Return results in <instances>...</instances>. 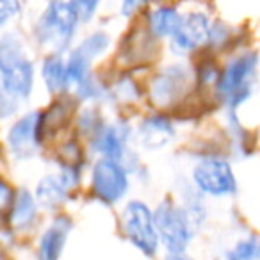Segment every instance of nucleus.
<instances>
[{"label": "nucleus", "mask_w": 260, "mask_h": 260, "mask_svg": "<svg viewBox=\"0 0 260 260\" xmlns=\"http://www.w3.org/2000/svg\"><path fill=\"white\" fill-rule=\"evenodd\" d=\"M141 2H143V4H146V2H148V0H141Z\"/></svg>", "instance_id": "5701e85b"}, {"label": "nucleus", "mask_w": 260, "mask_h": 260, "mask_svg": "<svg viewBox=\"0 0 260 260\" xmlns=\"http://www.w3.org/2000/svg\"><path fill=\"white\" fill-rule=\"evenodd\" d=\"M79 23L80 16L72 0H52L38 20V40L55 50H64L72 43Z\"/></svg>", "instance_id": "7ed1b4c3"}, {"label": "nucleus", "mask_w": 260, "mask_h": 260, "mask_svg": "<svg viewBox=\"0 0 260 260\" xmlns=\"http://www.w3.org/2000/svg\"><path fill=\"white\" fill-rule=\"evenodd\" d=\"M75 6L77 13L80 16V22H89L94 15H96L98 8H100L102 0H72Z\"/></svg>", "instance_id": "aec40b11"}, {"label": "nucleus", "mask_w": 260, "mask_h": 260, "mask_svg": "<svg viewBox=\"0 0 260 260\" xmlns=\"http://www.w3.org/2000/svg\"><path fill=\"white\" fill-rule=\"evenodd\" d=\"M80 173L75 166H64L59 173H52L38 182L36 200L43 209H57L68 200L70 191L77 187Z\"/></svg>", "instance_id": "1a4fd4ad"}, {"label": "nucleus", "mask_w": 260, "mask_h": 260, "mask_svg": "<svg viewBox=\"0 0 260 260\" xmlns=\"http://www.w3.org/2000/svg\"><path fill=\"white\" fill-rule=\"evenodd\" d=\"M121 226L125 237L134 248H138L146 256L155 255L160 244L155 210H152L141 200H132L121 212Z\"/></svg>", "instance_id": "20e7f679"}, {"label": "nucleus", "mask_w": 260, "mask_h": 260, "mask_svg": "<svg viewBox=\"0 0 260 260\" xmlns=\"http://www.w3.org/2000/svg\"><path fill=\"white\" fill-rule=\"evenodd\" d=\"M128 143V128L125 125H104L94 136L93 150L102 159H112L121 162Z\"/></svg>", "instance_id": "f8f14e48"}, {"label": "nucleus", "mask_w": 260, "mask_h": 260, "mask_svg": "<svg viewBox=\"0 0 260 260\" xmlns=\"http://www.w3.org/2000/svg\"><path fill=\"white\" fill-rule=\"evenodd\" d=\"M224 260H260V239L246 237L235 242V246L226 251Z\"/></svg>", "instance_id": "6ab92c4d"}, {"label": "nucleus", "mask_w": 260, "mask_h": 260, "mask_svg": "<svg viewBox=\"0 0 260 260\" xmlns=\"http://www.w3.org/2000/svg\"><path fill=\"white\" fill-rule=\"evenodd\" d=\"M214 23H210L209 16L203 13H187L182 16L180 25L173 32L171 40V47L180 54H187L196 48L203 47L209 43L212 38Z\"/></svg>", "instance_id": "9d476101"}, {"label": "nucleus", "mask_w": 260, "mask_h": 260, "mask_svg": "<svg viewBox=\"0 0 260 260\" xmlns=\"http://www.w3.org/2000/svg\"><path fill=\"white\" fill-rule=\"evenodd\" d=\"M20 11H22L20 0H0V23L8 25L9 20L18 16Z\"/></svg>", "instance_id": "412c9836"}, {"label": "nucleus", "mask_w": 260, "mask_h": 260, "mask_svg": "<svg viewBox=\"0 0 260 260\" xmlns=\"http://www.w3.org/2000/svg\"><path fill=\"white\" fill-rule=\"evenodd\" d=\"M109 47H111V38L105 32H94V34H91V36H87L86 40L77 47V50H79L84 57L93 62L94 59L102 57V55L109 50Z\"/></svg>", "instance_id": "a211bd4d"}, {"label": "nucleus", "mask_w": 260, "mask_h": 260, "mask_svg": "<svg viewBox=\"0 0 260 260\" xmlns=\"http://www.w3.org/2000/svg\"><path fill=\"white\" fill-rule=\"evenodd\" d=\"M258 55L253 52L235 55L217 79V93L230 112L241 107L253 94L256 82Z\"/></svg>", "instance_id": "f03ea898"}, {"label": "nucleus", "mask_w": 260, "mask_h": 260, "mask_svg": "<svg viewBox=\"0 0 260 260\" xmlns=\"http://www.w3.org/2000/svg\"><path fill=\"white\" fill-rule=\"evenodd\" d=\"M182 15L177 11V8L171 6H160L150 13L148 27L153 36L157 38H171L177 27L180 25Z\"/></svg>", "instance_id": "f3484780"}, {"label": "nucleus", "mask_w": 260, "mask_h": 260, "mask_svg": "<svg viewBox=\"0 0 260 260\" xmlns=\"http://www.w3.org/2000/svg\"><path fill=\"white\" fill-rule=\"evenodd\" d=\"M0 84L2 100L18 105L34 89V64L15 36H4L0 43Z\"/></svg>", "instance_id": "f257e3e1"}, {"label": "nucleus", "mask_w": 260, "mask_h": 260, "mask_svg": "<svg viewBox=\"0 0 260 260\" xmlns=\"http://www.w3.org/2000/svg\"><path fill=\"white\" fill-rule=\"evenodd\" d=\"M41 77L45 80V86L50 93H62V91L70 89L72 84L68 79V68H66V61L59 54L48 55L43 61L41 66Z\"/></svg>", "instance_id": "dca6fc26"}, {"label": "nucleus", "mask_w": 260, "mask_h": 260, "mask_svg": "<svg viewBox=\"0 0 260 260\" xmlns=\"http://www.w3.org/2000/svg\"><path fill=\"white\" fill-rule=\"evenodd\" d=\"M128 170L123 162L112 159H100L91 171L93 194L105 205H116L128 192Z\"/></svg>", "instance_id": "0eeeda50"}, {"label": "nucleus", "mask_w": 260, "mask_h": 260, "mask_svg": "<svg viewBox=\"0 0 260 260\" xmlns=\"http://www.w3.org/2000/svg\"><path fill=\"white\" fill-rule=\"evenodd\" d=\"M192 184L202 194L224 198L237 191V178L230 162L219 155H205L192 170Z\"/></svg>", "instance_id": "423d86ee"}, {"label": "nucleus", "mask_w": 260, "mask_h": 260, "mask_svg": "<svg viewBox=\"0 0 260 260\" xmlns=\"http://www.w3.org/2000/svg\"><path fill=\"white\" fill-rule=\"evenodd\" d=\"M45 116L40 111H30L18 118L8 130V150L16 160H29L40 152Z\"/></svg>", "instance_id": "6e6552de"}, {"label": "nucleus", "mask_w": 260, "mask_h": 260, "mask_svg": "<svg viewBox=\"0 0 260 260\" xmlns=\"http://www.w3.org/2000/svg\"><path fill=\"white\" fill-rule=\"evenodd\" d=\"M72 230V221L68 217H57L43 232L38 244V260H59L64 249L66 239Z\"/></svg>", "instance_id": "4468645a"}, {"label": "nucleus", "mask_w": 260, "mask_h": 260, "mask_svg": "<svg viewBox=\"0 0 260 260\" xmlns=\"http://www.w3.org/2000/svg\"><path fill=\"white\" fill-rule=\"evenodd\" d=\"M189 84H191V77L185 66H168L153 79L150 96L153 104L159 107H170L187 93Z\"/></svg>", "instance_id": "9b49d317"}, {"label": "nucleus", "mask_w": 260, "mask_h": 260, "mask_svg": "<svg viewBox=\"0 0 260 260\" xmlns=\"http://www.w3.org/2000/svg\"><path fill=\"white\" fill-rule=\"evenodd\" d=\"M164 260H191L185 253H178V255H175V253H168V256Z\"/></svg>", "instance_id": "4be33fe9"}, {"label": "nucleus", "mask_w": 260, "mask_h": 260, "mask_svg": "<svg viewBox=\"0 0 260 260\" xmlns=\"http://www.w3.org/2000/svg\"><path fill=\"white\" fill-rule=\"evenodd\" d=\"M175 138L173 123L168 118L153 114L143 119L138 128V139L146 150H159Z\"/></svg>", "instance_id": "ddd939ff"}, {"label": "nucleus", "mask_w": 260, "mask_h": 260, "mask_svg": "<svg viewBox=\"0 0 260 260\" xmlns=\"http://www.w3.org/2000/svg\"><path fill=\"white\" fill-rule=\"evenodd\" d=\"M38 200L34 194H30L27 189H20L16 192L15 200L11 202V212H9V219L11 224L18 230H25L34 224L38 217Z\"/></svg>", "instance_id": "2eb2a0df"}, {"label": "nucleus", "mask_w": 260, "mask_h": 260, "mask_svg": "<svg viewBox=\"0 0 260 260\" xmlns=\"http://www.w3.org/2000/svg\"><path fill=\"white\" fill-rule=\"evenodd\" d=\"M155 221L160 242L168 253H185L194 235V223L184 205L164 200L155 209Z\"/></svg>", "instance_id": "39448f33"}]
</instances>
